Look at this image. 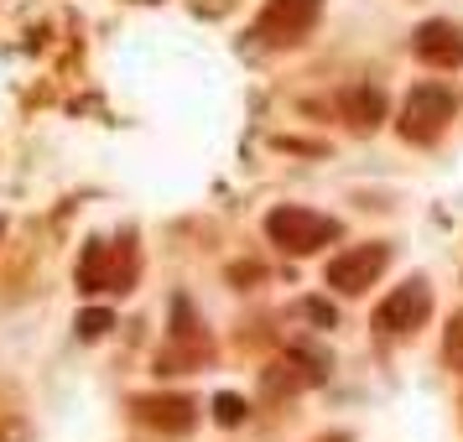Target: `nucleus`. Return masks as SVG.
<instances>
[{
  "label": "nucleus",
  "instance_id": "f8f14e48",
  "mask_svg": "<svg viewBox=\"0 0 463 442\" xmlns=\"http://www.w3.org/2000/svg\"><path fill=\"white\" fill-rule=\"evenodd\" d=\"M79 334L84 338H105L109 334V313H84L79 317Z\"/></svg>",
  "mask_w": 463,
  "mask_h": 442
},
{
  "label": "nucleus",
  "instance_id": "423d86ee",
  "mask_svg": "<svg viewBox=\"0 0 463 442\" xmlns=\"http://www.w3.org/2000/svg\"><path fill=\"white\" fill-rule=\"evenodd\" d=\"M317 11H323V0H266L255 37H266L271 47H292L317 26Z\"/></svg>",
  "mask_w": 463,
  "mask_h": 442
},
{
  "label": "nucleus",
  "instance_id": "9b49d317",
  "mask_svg": "<svg viewBox=\"0 0 463 442\" xmlns=\"http://www.w3.org/2000/svg\"><path fill=\"white\" fill-rule=\"evenodd\" d=\"M442 354H448L453 370H463V313L453 317V328H448V338H442Z\"/></svg>",
  "mask_w": 463,
  "mask_h": 442
},
{
  "label": "nucleus",
  "instance_id": "39448f33",
  "mask_svg": "<svg viewBox=\"0 0 463 442\" xmlns=\"http://www.w3.org/2000/svg\"><path fill=\"white\" fill-rule=\"evenodd\" d=\"M427 317H432V287H427L421 276H411L406 287H396V292L375 307V334H385V338L417 334Z\"/></svg>",
  "mask_w": 463,
  "mask_h": 442
},
{
  "label": "nucleus",
  "instance_id": "f03ea898",
  "mask_svg": "<svg viewBox=\"0 0 463 442\" xmlns=\"http://www.w3.org/2000/svg\"><path fill=\"white\" fill-rule=\"evenodd\" d=\"M136 250L126 240H89L84 255H79V292H130L136 287Z\"/></svg>",
  "mask_w": 463,
  "mask_h": 442
},
{
  "label": "nucleus",
  "instance_id": "7ed1b4c3",
  "mask_svg": "<svg viewBox=\"0 0 463 442\" xmlns=\"http://www.w3.org/2000/svg\"><path fill=\"white\" fill-rule=\"evenodd\" d=\"M453 109H458V94L448 84H417L406 94V105H401V136L427 146V141L442 136V126L453 120Z\"/></svg>",
  "mask_w": 463,
  "mask_h": 442
},
{
  "label": "nucleus",
  "instance_id": "6e6552de",
  "mask_svg": "<svg viewBox=\"0 0 463 442\" xmlns=\"http://www.w3.org/2000/svg\"><path fill=\"white\" fill-rule=\"evenodd\" d=\"M411 52H417L427 68H458L463 63V26H453V22H421L417 37H411Z\"/></svg>",
  "mask_w": 463,
  "mask_h": 442
},
{
  "label": "nucleus",
  "instance_id": "f257e3e1",
  "mask_svg": "<svg viewBox=\"0 0 463 442\" xmlns=\"http://www.w3.org/2000/svg\"><path fill=\"white\" fill-rule=\"evenodd\" d=\"M266 240L281 245L287 255H317L323 245L344 240V224H338L334 213L302 209V203H281V209L266 213Z\"/></svg>",
  "mask_w": 463,
  "mask_h": 442
},
{
  "label": "nucleus",
  "instance_id": "ddd939ff",
  "mask_svg": "<svg viewBox=\"0 0 463 442\" xmlns=\"http://www.w3.org/2000/svg\"><path fill=\"white\" fill-rule=\"evenodd\" d=\"M0 234H5V219H0Z\"/></svg>",
  "mask_w": 463,
  "mask_h": 442
},
{
  "label": "nucleus",
  "instance_id": "1a4fd4ad",
  "mask_svg": "<svg viewBox=\"0 0 463 442\" xmlns=\"http://www.w3.org/2000/svg\"><path fill=\"white\" fill-rule=\"evenodd\" d=\"M344 115H349L354 130H375L380 115H385V94L380 89H349L344 94Z\"/></svg>",
  "mask_w": 463,
  "mask_h": 442
},
{
  "label": "nucleus",
  "instance_id": "20e7f679",
  "mask_svg": "<svg viewBox=\"0 0 463 442\" xmlns=\"http://www.w3.org/2000/svg\"><path fill=\"white\" fill-rule=\"evenodd\" d=\"M391 266V245H354V250H338L328 266H323V287H334L344 296L370 292Z\"/></svg>",
  "mask_w": 463,
  "mask_h": 442
},
{
  "label": "nucleus",
  "instance_id": "9d476101",
  "mask_svg": "<svg viewBox=\"0 0 463 442\" xmlns=\"http://www.w3.org/2000/svg\"><path fill=\"white\" fill-rule=\"evenodd\" d=\"M213 417H219V427H240V421H245V400L240 396H219L213 400Z\"/></svg>",
  "mask_w": 463,
  "mask_h": 442
},
{
  "label": "nucleus",
  "instance_id": "0eeeda50",
  "mask_svg": "<svg viewBox=\"0 0 463 442\" xmlns=\"http://www.w3.org/2000/svg\"><path fill=\"white\" fill-rule=\"evenodd\" d=\"M130 411H136L141 427H156L167 437H183V432L198 427V400H188V396H136Z\"/></svg>",
  "mask_w": 463,
  "mask_h": 442
}]
</instances>
